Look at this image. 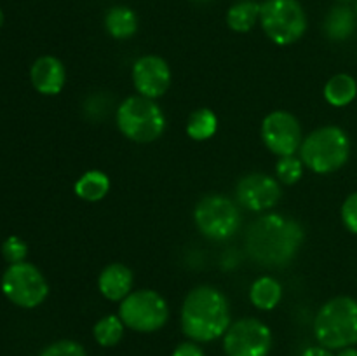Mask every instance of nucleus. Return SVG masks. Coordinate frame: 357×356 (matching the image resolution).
Listing matches in <instances>:
<instances>
[{
	"mask_svg": "<svg viewBox=\"0 0 357 356\" xmlns=\"http://www.w3.org/2000/svg\"><path fill=\"white\" fill-rule=\"evenodd\" d=\"M305 239L302 225L289 216L271 213L255 220L246 232V251L257 264L284 267L298 253Z\"/></svg>",
	"mask_w": 357,
	"mask_h": 356,
	"instance_id": "f257e3e1",
	"label": "nucleus"
},
{
	"mask_svg": "<svg viewBox=\"0 0 357 356\" xmlns=\"http://www.w3.org/2000/svg\"><path fill=\"white\" fill-rule=\"evenodd\" d=\"M230 327V306L215 286L192 290L181 306V330L194 342H213Z\"/></svg>",
	"mask_w": 357,
	"mask_h": 356,
	"instance_id": "f03ea898",
	"label": "nucleus"
},
{
	"mask_svg": "<svg viewBox=\"0 0 357 356\" xmlns=\"http://www.w3.org/2000/svg\"><path fill=\"white\" fill-rule=\"evenodd\" d=\"M314 335L319 346L331 351L356 346L357 300L352 297H335L328 300L314 320Z\"/></svg>",
	"mask_w": 357,
	"mask_h": 356,
	"instance_id": "7ed1b4c3",
	"label": "nucleus"
},
{
	"mask_svg": "<svg viewBox=\"0 0 357 356\" xmlns=\"http://www.w3.org/2000/svg\"><path fill=\"white\" fill-rule=\"evenodd\" d=\"M351 156V140L338 126H324L310 133L300 147L303 164L314 173L328 175L340 170Z\"/></svg>",
	"mask_w": 357,
	"mask_h": 356,
	"instance_id": "20e7f679",
	"label": "nucleus"
},
{
	"mask_svg": "<svg viewBox=\"0 0 357 356\" xmlns=\"http://www.w3.org/2000/svg\"><path fill=\"white\" fill-rule=\"evenodd\" d=\"M117 126L126 138L136 143H150L162 136L166 129V115L155 100L129 96L117 108Z\"/></svg>",
	"mask_w": 357,
	"mask_h": 356,
	"instance_id": "39448f33",
	"label": "nucleus"
},
{
	"mask_svg": "<svg viewBox=\"0 0 357 356\" xmlns=\"http://www.w3.org/2000/svg\"><path fill=\"white\" fill-rule=\"evenodd\" d=\"M260 24L274 44L289 45L307 31V14L298 0H265Z\"/></svg>",
	"mask_w": 357,
	"mask_h": 356,
	"instance_id": "423d86ee",
	"label": "nucleus"
},
{
	"mask_svg": "<svg viewBox=\"0 0 357 356\" xmlns=\"http://www.w3.org/2000/svg\"><path fill=\"white\" fill-rule=\"evenodd\" d=\"M119 318L131 330L150 334L160 330L166 325L169 309L166 299L160 293L153 290H138L121 300Z\"/></svg>",
	"mask_w": 357,
	"mask_h": 356,
	"instance_id": "0eeeda50",
	"label": "nucleus"
},
{
	"mask_svg": "<svg viewBox=\"0 0 357 356\" xmlns=\"http://www.w3.org/2000/svg\"><path fill=\"white\" fill-rule=\"evenodd\" d=\"M197 229L215 241L229 239L239 230L241 212L232 199L220 194L202 198L194 209Z\"/></svg>",
	"mask_w": 357,
	"mask_h": 356,
	"instance_id": "6e6552de",
	"label": "nucleus"
},
{
	"mask_svg": "<svg viewBox=\"0 0 357 356\" xmlns=\"http://www.w3.org/2000/svg\"><path fill=\"white\" fill-rule=\"evenodd\" d=\"M2 292L7 299L20 307L40 306L49 293L44 274L28 262L10 264L2 276Z\"/></svg>",
	"mask_w": 357,
	"mask_h": 356,
	"instance_id": "1a4fd4ad",
	"label": "nucleus"
},
{
	"mask_svg": "<svg viewBox=\"0 0 357 356\" xmlns=\"http://www.w3.org/2000/svg\"><path fill=\"white\" fill-rule=\"evenodd\" d=\"M227 356H267L272 349V332L257 318H243L230 323L223 335Z\"/></svg>",
	"mask_w": 357,
	"mask_h": 356,
	"instance_id": "9d476101",
	"label": "nucleus"
},
{
	"mask_svg": "<svg viewBox=\"0 0 357 356\" xmlns=\"http://www.w3.org/2000/svg\"><path fill=\"white\" fill-rule=\"evenodd\" d=\"M261 140L275 156H295L296 150L302 147V128L298 119L284 110L272 112L264 119Z\"/></svg>",
	"mask_w": 357,
	"mask_h": 356,
	"instance_id": "9b49d317",
	"label": "nucleus"
},
{
	"mask_svg": "<svg viewBox=\"0 0 357 356\" xmlns=\"http://www.w3.org/2000/svg\"><path fill=\"white\" fill-rule=\"evenodd\" d=\"M236 195L239 205L250 212H264L278 205L281 199V187L271 175L250 173L239 180Z\"/></svg>",
	"mask_w": 357,
	"mask_h": 356,
	"instance_id": "f8f14e48",
	"label": "nucleus"
},
{
	"mask_svg": "<svg viewBox=\"0 0 357 356\" xmlns=\"http://www.w3.org/2000/svg\"><path fill=\"white\" fill-rule=\"evenodd\" d=\"M132 84L142 96L157 100L169 89V65L160 56H143L132 66Z\"/></svg>",
	"mask_w": 357,
	"mask_h": 356,
	"instance_id": "ddd939ff",
	"label": "nucleus"
},
{
	"mask_svg": "<svg viewBox=\"0 0 357 356\" xmlns=\"http://www.w3.org/2000/svg\"><path fill=\"white\" fill-rule=\"evenodd\" d=\"M30 79L40 94L54 96L63 89L66 80V70L54 56H42L31 65Z\"/></svg>",
	"mask_w": 357,
	"mask_h": 356,
	"instance_id": "4468645a",
	"label": "nucleus"
},
{
	"mask_svg": "<svg viewBox=\"0 0 357 356\" xmlns=\"http://www.w3.org/2000/svg\"><path fill=\"white\" fill-rule=\"evenodd\" d=\"M132 288V272L124 264L107 265L98 278V290L101 295L112 302H121L131 293Z\"/></svg>",
	"mask_w": 357,
	"mask_h": 356,
	"instance_id": "2eb2a0df",
	"label": "nucleus"
},
{
	"mask_svg": "<svg viewBox=\"0 0 357 356\" xmlns=\"http://www.w3.org/2000/svg\"><path fill=\"white\" fill-rule=\"evenodd\" d=\"M324 34L330 40L344 42L356 30V13L347 6H337L324 17Z\"/></svg>",
	"mask_w": 357,
	"mask_h": 356,
	"instance_id": "dca6fc26",
	"label": "nucleus"
},
{
	"mask_svg": "<svg viewBox=\"0 0 357 356\" xmlns=\"http://www.w3.org/2000/svg\"><path fill=\"white\" fill-rule=\"evenodd\" d=\"M105 28L114 38L126 40L138 31V16L131 7L115 6L105 16Z\"/></svg>",
	"mask_w": 357,
	"mask_h": 356,
	"instance_id": "f3484780",
	"label": "nucleus"
},
{
	"mask_svg": "<svg viewBox=\"0 0 357 356\" xmlns=\"http://www.w3.org/2000/svg\"><path fill=\"white\" fill-rule=\"evenodd\" d=\"M282 297V286L278 279L271 278V276H264L258 278L257 281L251 285L250 290V300L257 309L260 311H272L278 307Z\"/></svg>",
	"mask_w": 357,
	"mask_h": 356,
	"instance_id": "a211bd4d",
	"label": "nucleus"
},
{
	"mask_svg": "<svg viewBox=\"0 0 357 356\" xmlns=\"http://www.w3.org/2000/svg\"><path fill=\"white\" fill-rule=\"evenodd\" d=\"M357 96V82L349 73H337L324 86V98L333 107H347Z\"/></svg>",
	"mask_w": 357,
	"mask_h": 356,
	"instance_id": "6ab92c4d",
	"label": "nucleus"
},
{
	"mask_svg": "<svg viewBox=\"0 0 357 356\" xmlns=\"http://www.w3.org/2000/svg\"><path fill=\"white\" fill-rule=\"evenodd\" d=\"M261 3L255 0H243L239 3H234L227 13V24L232 31L237 34H246L253 30L255 24L260 21Z\"/></svg>",
	"mask_w": 357,
	"mask_h": 356,
	"instance_id": "aec40b11",
	"label": "nucleus"
},
{
	"mask_svg": "<svg viewBox=\"0 0 357 356\" xmlns=\"http://www.w3.org/2000/svg\"><path fill=\"white\" fill-rule=\"evenodd\" d=\"M110 191V178L103 171L91 170L84 173L75 184V194L80 199L89 202H96L103 199Z\"/></svg>",
	"mask_w": 357,
	"mask_h": 356,
	"instance_id": "412c9836",
	"label": "nucleus"
},
{
	"mask_svg": "<svg viewBox=\"0 0 357 356\" xmlns=\"http://www.w3.org/2000/svg\"><path fill=\"white\" fill-rule=\"evenodd\" d=\"M218 129V119H216L215 112L209 108H199V110L192 112L187 122V133L192 140L197 142H204L209 140Z\"/></svg>",
	"mask_w": 357,
	"mask_h": 356,
	"instance_id": "4be33fe9",
	"label": "nucleus"
},
{
	"mask_svg": "<svg viewBox=\"0 0 357 356\" xmlns=\"http://www.w3.org/2000/svg\"><path fill=\"white\" fill-rule=\"evenodd\" d=\"M124 327L122 320L119 316H103L93 328L94 339L100 346L103 348H112V346H117L119 342L124 337Z\"/></svg>",
	"mask_w": 357,
	"mask_h": 356,
	"instance_id": "5701e85b",
	"label": "nucleus"
},
{
	"mask_svg": "<svg viewBox=\"0 0 357 356\" xmlns=\"http://www.w3.org/2000/svg\"><path fill=\"white\" fill-rule=\"evenodd\" d=\"M275 173H278L279 181H282V184H296L303 175V161L295 156L281 157L278 161V166H275Z\"/></svg>",
	"mask_w": 357,
	"mask_h": 356,
	"instance_id": "b1692460",
	"label": "nucleus"
},
{
	"mask_svg": "<svg viewBox=\"0 0 357 356\" xmlns=\"http://www.w3.org/2000/svg\"><path fill=\"white\" fill-rule=\"evenodd\" d=\"M38 356H87L86 349L75 341H58L47 346Z\"/></svg>",
	"mask_w": 357,
	"mask_h": 356,
	"instance_id": "393cba45",
	"label": "nucleus"
},
{
	"mask_svg": "<svg viewBox=\"0 0 357 356\" xmlns=\"http://www.w3.org/2000/svg\"><path fill=\"white\" fill-rule=\"evenodd\" d=\"M2 253L10 264H17V262H24V257L28 253L26 243L23 239L16 236H10L9 239H6V243L2 244Z\"/></svg>",
	"mask_w": 357,
	"mask_h": 356,
	"instance_id": "a878e982",
	"label": "nucleus"
},
{
	"mask_svg": "<svg viewBox=\"0 0 357 356\" xmlns=\"http://www.w3.org/2000/svg\"><path fill=\"white\" fill-rule=\"evenodd\" d=\"M342 220L352 234H357V192H352L342 205Z\"/></svg>",
	"mask_w": 357,
	"mask_h": 356,
	"instance_id": "bb28decb",
	"label": "nucleus"
},
{
	"mask_svg": "<svg viewBox=\"0 0 357 356\" xmlns=\"http://www.w3.org/2000/svg\"><path fill=\"white\" fill-rule=\"evenodd\" d=\"M173 356H206V355L204 351H202V349L192 341V342H183V344L178 346V348L173 351Z\"/></svg>",
	"mask_w": 357,
	"mask_h": 356,
	"instance_id": "cd10ccee",
	"label": "nucleus"
},
{
	"mask_svg": "<svg viewBox=\"0 0 357 356\" xmlns=\"http://www.w3.org/2000/svg\"><path fill=\"white\" fill-rule=\"evenodd\" d=\"M302 356H335L331 353V349L323 348V346H310L305 351L302 353Z\"/></svg>",
	"mask_w": 357,
	"mask_h": 356,
	"instance_id": "c85d7f7f",
	"label": "nucleus"
},
{
	"mask_svg": "<svg viewBox=\"0 0 357 356\" xmlns=\"http://www.w3.org/2000/svg\"><path fill=\"white\" fill-rule=\"evenodd\" d=\"M338 356H357V349L354 348V346H351V348L340 349Z\"/></svg>",
	"mask_w": 357,
	"mask_h": 356,
	"instance_id": "c756f323",
	"label": "nucleus"
},
{
	"mask_svg": "<svg viewBox=\"0 0 357 356\" xmlns=\"http://www.w3.org/2000/svg\"><path fill=\"white\" fill-rule=\"evenodd\" d=\"M2 23H3V14L2 10H0V27H2Z\"/></svg>",
	"mask_w": 357,
	"mask_h": 356,
	"instance_id": "7c9ffc66",
	"label": "nucleus"
},
{
	"mask_svg": "<svg viewBox=\"0 0 357 356\" xmlns=\"http://www.w3.org/2000/svg\"><path fill=\"white\" fill-rule=\"evenodd\" d=\"M195 2H206V0H195Z\"/></svg>",
	"mask_w": 357,
	"mask_h": 356,
	"instance_id": "2f4dec72",
	"label": "nucleus"
},
{
	"mask_svg": "<svg viewBox=\"0 0 357 356\" xmlns=\"http://www.w3.org/2000/svg\"><path fill=\"white\" fill-rule=\"evenodd\" d=\"M340 2H349V0H340Z\"/></svg>",
	"mask_w": 357,
	"mask_h": 356,
	"instance_id": "473e14b6",
	"label": "nucleus"
},
{
	"mask_svg": "<svg viewBox=\"0 0 357 356\" xmlns=\"http://www.w3.org/2000/svg\"><path fill=\"white\" fill-rule=\"evenodd\" d=\"M356 14H357V2H356Z\"/></svg>",
	"mask_w": 357,
	"mask_h": 356,
	"instance_id": "72a5a7b5",
	"label": "nucleus"
}]
</instances>
